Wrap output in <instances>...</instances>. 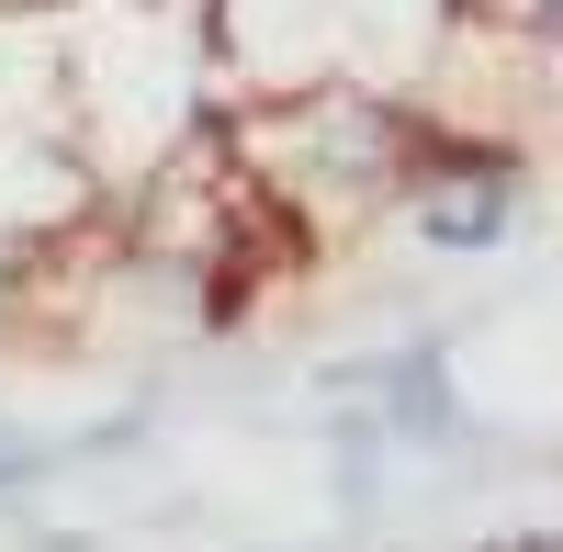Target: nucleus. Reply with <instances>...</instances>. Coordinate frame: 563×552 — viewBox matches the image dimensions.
Segmentation results:
<instances>
[{
  "mask_svg": "<svg viewBox=\"0 0 563 552\" xmlns=\"http://www.w3.org/2000/svg\"><path fill=\"white\" fill-rule=\"evenodd\" d=\"M57 124L79 169L124 203L158 158L214 124V57L192 0H68L57 12Z\"/></svg>",
  "mask_w": 563,
  "mask_h": 552,
  "instance_id": "nucleus-1",
  "label": "nucleus"
},
{
  "mask_svg": "<svg viewBox=\"0 0 563 552\" xmlns=\"http://www.w3.org/2000/svg\"><path fill=\"white\" fill-rule=\"evenodd\" d=\"M214 102H282V90H384L417 102L451 0H192Z\"/></svg>",
  "mask_w": 563,
  "mask_h": 552,
  "instance_id": "nucleus-2",
  "label": "nucleus"
},
{
  "mask_svg": "<svg viewBox=\"0 0 563 552\" xmlns=\"http://www.w3.org/2000/svg\"><path fill=\"white\" fill-rule=\"evenodd\" d=\"M451 23H462V34H519V45H552L563 0H451Z\"/></svg>",
  "mask_w": 563,
  "mask_h": 552,
  "instance_id": "nucleus-3",
  "label": "nucleus"
},
{
  "mask_svg": "<svg viewBox=\"0 0 563 552\" xmlns=\"http://www.w3.org/2000/svg\"><path fill=\"white\" fill-rule=\"evenodd\" d=\"M23 305H34V249H0V339L23 328Z\"/></svg>",
  "mask_w": 563,
  "mask_h": 552,
  "instance_id": "nucleus-4",
  "label": "nucleus"
},
{
  "mask_svg": "<svg viewBox=\"0 0 563 552\" xmlns=\"http://www.w3.org/2000/svg\"><path fill=\"white\" fill-rule=\"evenodd\" d=\"M45 12H68V0H0V23H45Z\"/></svg>",
  "mask_w": 563,
  "mask_h": 552,
  "instance_id": "nucleus-5",
  "label": "nucleus"
},
{
  "mask_svg": "<svg viewBox=\"0 0 563 552\" xmlns=\"http://www.w3.org/2000/svg\"><path fill=\"white\" fill-rule=\"evenodd\" d=\"M496 552H563V541L552 530H519V541H496Z\"/></svg>",
  "mask_w": 563,
  "mask_h": 552,
  "instance_id": "nucleus-6",
  "label": "nucleus"
}]
</instances>
